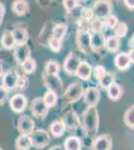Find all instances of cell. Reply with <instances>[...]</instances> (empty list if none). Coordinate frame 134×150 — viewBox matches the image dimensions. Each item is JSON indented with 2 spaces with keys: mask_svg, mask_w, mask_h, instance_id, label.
Here are the masks:
<instances>
[{
  "mask_svg": "<svg viewBox=\"0 0 134 150\" xmlns=\"http://www.w3.org/2000/svg\"><path fill=\"white\" fill-rule=\"evenodd\" d=\"M88 0H78V2H82V3H84V2H87Z\"/></svg>",
  "mask_w": 134,
  "mask_h": 150,
  "instance_id": "obj_47",
  "label": "cell"
},
{
  "mask_svg": "<svg viewBox=\"0 0 134 150\" xmlns=\"http://www.w3.org/2000/svg\"><path fill=\"white\" fill-rule=\"evenodd\" d=\"M49 150H64V148L61 146H53V147H51Z\"/></svg>",
  "mask_w": 134,
  "mask_h": 150,
  "instance_id": "obj_45",
  "label": "cell"
},
{
  "mask_svg": "<svg viewBox=\"0 0 134 150\" xmlns=\"http://www.w3.org/2000/svg\"><path fill=\"white\" fill-rule=\"evenodd\" d=\"M67 25L63 23H58L53 27L52 29V36H54L56 38H59V39H62L65 37L67 33Z\"/></svg>",
  "mask_w": 134,
  "mask_h": 150,
  "instance_id": "obj_27",
  "label": "cell"
},
{
  "mask_svg": "<svg viewBox=\"0 0 134 150\" xmlns=\"http://www.w3.org/2000/svg\"><path fill=\"white\" fill-rule=\"evenodd\" d=\"M127 31H128L127 24L124 22H119L117 24V26L114 28V33H115L114 36H116L117 38H123L127 34Z\"/></svg>",
  "mask_w": 134,
  "mask_h": 150,
  "instance_id": "obj_34",
  "label": "cell"
},
{
  "mask_svg": "<svg viewBox=\"0 0 134 150\" xmlns=\"http://www.w3.org/2000/svg\"><path fill=\"white\" fill-rule=\"evenodd\" d=\"M90 40H91V34L88 30L85 29H81L79 32L77 33V46H78L79 50L84 54H88L90 51Z\"/></svg>",
  "mask_w": 134,
  "mask_h": 150,
  "instance_id": "obj_9",
  "label": "cell"
},
{
  "mask_svg": "<svg viewBox=\"0 0 134 150\" xmlns=\"http://www.w3.org/2000/svg\"><path fill=\"white\" fill-rule=\"evenodd\" d=\"M98 83L102 88L107 90V88H108L112 83H114V75L110 73V72L106 71V73L98 80Z\"/></svg>",
  "mask_w": 134,
  "mask_h": 150,
  "instance_id": "obj_32",
  "label": "cell"
},
{
  "mask_svg": "<svg viewBox=\"0 0 134 150\" xmlns=\"http://www.w3.org/2000/svg\"><path fill=\"white\" fill-rule=\"evenodd\" d=\"M8 98V90L4 88L3 86H0V105H2Z\"/></svg>",
  "mask_w": 134,
  "mask_h": 150,
  "instance_id": "obj_41",
  "label": "cell"
},
{
  "mask_svg": "<svg viewBox=\"0 0 134 150\" xmlns=\"http://www.w3.org/2000/svg\"><path fill=\"white\" fill-rule=\"evenodd\" d=\"M31 146L32 143H31L30 135L21 134L15 141V148L17 150H28Z\"/></svg>",
  "mask_w": 134,
  "mask_h": 150,
  "instance_id": "obj_26",
  "label": "cell"
},
{
  "mask_svg": "<svg viewBox=\"0 0 134 150\" xmlns=\"http://www.w3.org/2000/svg\"><path fill=\"white\" fill-rule=\"evenodd\" d=\"M104 22L99 18H93L90 22V30L93 33L95 32H102V30L104 29Z\"/></svg>",
  "mask_w": 134,
  "mask_h": 150,
  "instance_id": "obj_35",
  "label": "cell"
},
{
  "mask_svg": "<svg viewBox=\"0 0 134 150\" xmlns=\"http://www.w3.org/2000/svg\"><path fill=\"white\" fill-rule=\"evenodd\" d=\"M112 138L108 134H101L96 136L92 142L91 150H111Z\"/></svg>",
  "mask_w": 134,
  "mask_h": 150,
  "instance_id": "obj_11",
  "label": "cell"
},
{
  "mask_svg": "<svg viewBox=\"0 0 134 150\" xmlns=\"http://www.w3.org/2000/svg\"><path fill=\"white\" fill-rule=\"evenodd\" d=\"M66 126H65L63 120H56L50 124V132L55 138H59L64 134Z\"/></svg>",
  "mask_w": 134,
  "mask_h": 150,
  "instance_id": "obj_22",
  "label": "cell"
},
{
  "mask_svg": "<svg viewBox=\"0 0 134 150\" xmlns=\"http://www.w3.org/2000/svg\"><path fill=\"white\" fill-rule=\"evenodd\" d=\"M81 139L76 136H69L64 141V150H81Z\"/></svg>",
  "mask_w": 134,
  "mask_h": 150,
  "instance_id": "obj_24",
  "label": "cell"
},
{
  "mask_svg": "<svg viewBox=\"0 0 134 150\" xmlns=\"http://www.w3.org/2000/svg\"><path fill=\"white\" fill-rule=\"evenodd\" d=\"M124 123L126 126L134 129V105H131L124 113Z\"/></svg>",
  "mask_w": 134,
  "mask_h": 150,
  "instance_id": "obj_29",
  "label": "cell"
},
{
  "mask_svg": "<svg viewBox=\"0 0 134 150\" xmlns=\"http://www.w3.org/2000/svg\"><path fill=\"white\" fill-rule=\"evenodd\" d=\"M65 126L69 130H75L76 128L79 127L80 121L77 117V115L75 114L74 111H69L65 114V118L63 119Z\"/></svg>",
  "mask_w": 134,
  "mask_h": 150,
  "instance_id": "obj_19",
  "label": "cell"
},
{
  "mask_svg": "<svg viewBox=\"0 0 134 150\" xmlns=\"http://www.w3.org/2000/svg\"><path fill=\"white\" fill-rule=\"evenodd\" d=\"M30 109H31V112H32V115L35 118L44 119L48 114V109H49V108H48L47 105L45 104L43 98L37 97V98L33 99Z\"/></svg>",
  "mask_w": 134,
  "mask_h": 150,
  "instance_id": "obj_6",
  "label": "cell"
},
{
  "mask_svg": "<svg viewBox=\"0 0 134 150\" xmlns=\"http://www.w3.org/2000/svg\"><path fill=\"white\" fill-rule=\"evenodd\" d=\"M36 60L34 59V58H28L27 60H26L24 63L21 65V67H22V70L24 71V73L26 74H32L35 72L36 70Z\"/></svg>",
  "mask_w": 134,
  "mask_h": 150,
  "instance_id": "obj_31",
  "label": "cell"
},
{
  "mask_svg": "<svg viewBox=\"0 0 134 150\" xmlns=\"http://www.w3.org/2000/svg\"><path fill=\"white\" fill-rule=\"evenodd\" d=\"M123 94V89L119 84H117L116 82L112 83L110 86L107 88V95H108L109 99L113 101H117L121 97H122Z\"/></svg>",
  "mask_w": 134,
  "mask_h": 150,
  "instance_id": "obj_21",
  "label": "cell"
},
{
  "mask_svg": "<svg viewBox=\"0 0 134 150\" xmlns=\"http://www.w3.org/2000/svg\"><path fill=\"white\" fill-rule=\"evenodd\" d=\"M83 99L84 102L88 107H96L100 100V91L96 87H87L83 90Z\"/></svg>",
  "mask_w": 134,
  "mask_h": 150,
  "instance_id": "obj_8",
  "label": "cell"
},
{
  "mask_svg": "<svg viewBox=\"0 0 134 150\" xmlns=\"http://www.w3.org/2000/svg\"><path fill=\"white\" fill-rule=\"evenodd\" d=\"M12 10L17 16H23L29 10V4L26 0H15L12 4Z\"/></svg>",
  "mask_w": 134,
  "mask_h": 150,
  "instance_id": "obj_20",
  "label": "cell"
},
{
  "mask_svg": "<svg viewBox=\"0 0 134 150\" xmlns=\"http://www.w3.org/2000/svg\"><path fill=\"white\" fill-rule=\"evenodd\" d=\"M92 10L96 18L105 19L112 12V4L110 0H97L93 4Z\"/></svg>",
  "mask_w": 134,
  "mask_h": 150,
  "instance_id": "obj_3",
  "label": "cell"
},
{
  "mask_svg": "<svg viewBox=\"0 0 134 150\" xmlns=\"http://www.w3.org/2000/svg\"><path fill=\"white\" fill-rule=\"evenodd\" d=\"M29 84V80L26 76H20L19 75L18 80H17V84H16V89H19V90H24V89L27 88Z\"/></svg>",
  "mask_w": 134,
  "mask_h": 150,
  "instance_id": "obj_38",
  "label": "cell"
},
{
  "mask_svg": "<svg viewBox=\"0 0 134 150\" xmlns=\"http://www.w3.org/2000/svg\"><path fill=\"white\" fill-rule=\"evenodd\" d=\"M14 40H15L16 45L27 44V41L29 38V33L27 29L24 27H16L12 30Z\"/></svg>",
  "mask_w": 134,
  "mask_h": 150,
  "instance_id": "obj_17",
  "label": "cell"
},
{
  "mask_svg": "<svg viewBox=\"0 0 134 150\" xmlns=\"http://www.w3.org/2000/svg\"><path fill=\"white\" fill-rule=\"evenodd\" d=\"M48 46L53 52H59L62 48V39L56 38L51 35L50 38L48 39Z\"/></svg>",
  "mask_w": 134,
  "mask_h": 150,
  "instance_id": "obj_33",
  "label": "cell"
},
{
  "mask_svg": "<svg viewBox=\"0 0 134 150\" xmlns=\"http://www.w3.org/2000/svg\"><path fill=\"white\" fill-rule=\"evenodd\" d=\"M82 95H83V88L79 82H74L70 84L63 93V96L68 103L77 102L82 97Z\"/></svg>",
  "mask_w": 134,
  "mask_h": 150,
  "instance_id": "obj_4",
  "label": "cell"
},
{
  "mask_svg": "<svg viewBox=\"0 0 134 150\" xmlns=\"http://www.w3.org/2000/svg\"><path fill=\"white\" fill-rule=\"evenodd\" d=\"M93 16H94V13H93V10H92V9L83 7L82 13H81V19H84V20H90Z\"/></svg>",
  "mask_w": 134,
  "mask_h": 150,
  "instance_id": "obj_40",
  "label": "cell"
},
{
  "mask_svg": "<svg viewBox=\"0 0 134 150\" xmlns=\"http://www.w3.org/2000/svg\"><path fill=\"white\" fill-rule=\"evenodd\" d=\"M60 71V66L56 60H49L45 64V71L44 73L49 75H58Z\"/></svg>",
  "mask_w": 134,
  "mask_h": 150,
  "instance_id": "obj_28",
  "label": "cell"
},
{
  "mask_svg": "<svg viewBox=\"0 0 134 150\" xmlns=\"http://www.w3.org/2000/svg\"><path fill=\"white\" fill-rule=\"evenodd\" d=\"M92 72H93L95 78H96L97 80H99V79L106 73V69H105V67L102 66V65H97V66H95L93 68Z\"/></svg>",
  "mask_w": 134,
  "mask_h": 150,
  "instance_id": "obj_39",
  "label": "cell"
},
{
  "mask_svg": "<svg viewBox=\"0 0 134 150\" xmlns=\"http://www.w3.org/2000/svg\"><path fill=\"white\" fill-rule=\"evenodd\" d=\"M129 45H130L131 48H134V33H133L132 37L130 38V41H129Z\"/></svg>",
  "mask_w": 134,
  "mask_h": 150,
  "instance_id": "obj_44",
  "label": "cell"
},
{
  "mask_svg": "<svg viewBox=\"0 0 134 150\" xmlns=\"http://www.w3.org/2000/svg\"><path fill=\"white\" fill-rule=\"evenodd\" d=\"M43 100H44L45 104L47 105L48 108H51V107H54L57 103V100H58V95L54 92L50 90H47V92L45 93L44 97H43Z\"/></svg>",
  "mask_w": 134,
  "mask_h": 150,
  "instance_id": "obj_30",
  "label": "cell"
},
{
  "mask_svg": "<svg viewBox=\"0 0 134 150\" xmlns=\"http://www.w3.org/2000/svg\"><path fill=\"white\" fill-rule=\"evenodd\" d=\"M43 81L47 88V90H50L52 92L58 94H61L63 91L62 81L59 78L58 75H49L43 73Z\"/></svg>",
  "mask_w": 134,
  "mask_h": 150,
  "instance_id": "obj_5",
  "label": "cell"
},
{
  "mask_svg": "<svg viewBox=\"0 0 134 150\" xmlns=\"http://www.w3.org/2000/svg\"><path fill=\"white\" fill-rule=\"evenodd\" d=\"M127 54L129 56V59H130L131 63H134V48H131Z\"/></svg>",
  "mask_w": 134,
  "mask_h": 150,
  "instance_id": "obj_43",
  "label": "cell"
},
{
  "mask_svg": "<svg viewBox=\"0 0 134 150\" xmlns=\"http://www.w3.org/2000/svg\"><path fill=\"white\" fill-rule=\"evenodd\" d=\"M78 0H63V5L68 13H70L72 10H74L78 6Z\"/></svg>",
  "mask_w": 134,
  "mask_h": 150,
  "instance_id": "obj_37",
  "label": "cell"
},
{
  "mask_svg": "<svg viewBox=\"0 0 134 150\" xmlns=\"http://www.w3.org/2000/svg\"><path fill=\"white\" fill-rule=\"evenodd\" d=\"M35 123L32 120V118L28 115H22L19 117L17 122V130L20 134L30 135L34 131Z\"/></svg>",
  "mask_w": 134,
  "mask_h": 150,
  "instance_id": "obj_10",
  "label": "cell"
},
{
  "mask_svg": "<svg viewBox=\"0 0 134 150\" xmlns=\"http://www.w3.org/2000/svg\"><path fill=\"white\" fill-rule=\"evenodd\" d=\"M3 75V67H2V64L0 63V77Z\"/></svg>",
  "mask_w": 134,
  "mask_h": 150,
  "instance_id": "obj_46",
  "label": "cell"
},
{
  "mask_svg": "<svg viewBox=\"0 0 134 150\" xmlns=\"http://www.w3.org/2000/svg\"><path fill=\"white\" fill-rule=\"evenodd\" d=\"M104 42H105V37H104L103 32L92 33L91 40H90V48L93 51L98 52L102 48H104Z\"/></svg>",
  "mask_w": 134,
  "mask_h": 150,
  "instance_id": "obj_15",
  "label": "cell"
},
{
  "mask_svg": "<svg viewBox=\"0 0 134 150\" xmlns=\"http://www.w3.org/2000/svg\"><path fill=\"white\" fill-rule=\"evenodd\" d=\"M103 22H104V26L109 29H114L117 26V24L119 23L118 18L116 17L115 15L113 14H110L109 16H107L105 19H103Z\"/></svg>",
  "mask_w": 134,
  "mask_h": 150,
  "instance_id": "obj_36",
  "label": "cell"
},
{
  "mask_svg": "<svg viewBox=\"0 0 134 150\" xmlns=\"http://www.w3.org/2000/svg\"><path fill=\"white\" fill-rule=\"evenodd\" d=\"M19 75L16 71L13 69H10L6 71L5 73L2 75V86L7 90H12L16 88L17 80H18Z\"/></svg>",
  "mask_w": 134,
  "mask_h": 150,
  "instance_id": "obj_12",
  "label": "cell"
},
{
  "mask_svg": "<svg viewBox=\"0 0 134 150\" xmlns=\"http://www.w3.org/2000/svg\"><path fill=\"white\" fill-rule=\"evenodd\" d=\"M10 107L16 113H21L27 107V98L23 94H15L10 99Z\"/></svg>",
  "mask_w": 134,
  "mask_h": 150,
  "instance_id": "obj_14",
  "label": "cell"
},
{
  "mask_svg": "<svg viewBox=\"0 0 134 150\" xmlns=\"http://www.w3.org/2000/svg\"><path fill=\"white\" fill-rule=\"evenodd\" d=\"M81 125L87 136L96 135L99 126V116L96 107H87L82 114Z\"/></svg>",
  "mask_w": 134,
  "mask_h": 150,
  "instance_id": "obj_1",
  "label": "cell"
},
{
  "mask_svg": "<svg viewBox=\"0 0 134 150\" xmlns=\"http://www.w3.org/2000/svg\"><path fill=\"white\" fill-rule=\"evenodd\" d=\"M104 48L109 52H117L120 48V40L116 36H108L105 38Z\"/></svg>",
  "mask_w": 134,
  "mask_h": 150,
  "instance_id": "obj_25",
  "label": "cell"
},
{
  "mask_svg": "<svg viewBox=\"0 0 134 150\" xmlns=\"http://www.w3.org/2000/svg\"><path fill=\"white\" fill-rule=\"evenodd\" d=\"M124 4L130 10H134V0H124Z\"/></svg>",
  "mask_w": 134,
  "mask_h": 150,
  "instance_id": "obj_42",
  "label": "cell"
},
{
  "mask_svg": "<svg viewBox=\"0 0 134 150\" xmlns=\"http://www.w3.org/2000/svg\"><path fill=\"white\" fill-rule=\"evenodd\" d=\"M114 63H115V66L117 67L119 70H124L128 69L130 67L131 61L129 59V56L126 52H121L118 53L115 56V59H114Z\"/></svg>",
  "mask_w": 134,
  "mask_h": 150,
  "instance_id": "obj_18",
  "label": "cell"
},
{
  "mask_svg": "<svg viewBox=\"0 0 134 150\" xmlns=\"http://www.w3.org/2000/svg\"><path fill=\"white\" fill-rule=\"evenodd\" d=\"M30 47L27 44L16 45L14 49V59L19 65H22L28 58H30Z\"/></svg>",
  "mask_w": 134,
  "mask_h": 150,
  "instance_id": "obj_13",
  "label": "cell"
},
{
  "mask_svg": "<svg viewBox=\"0 0 134 150\" xmlns=\"http://www.w3.org/2000/svg\"><path fill=\"white\" fill-rule=\"evenodd\" d=\"M81 62L79 56L75 53H69L67 55L66 58L64 59V62H63V68H64L65 72L69 75H75L77 69H78V66Z\"/></svg>",
  "mask_w": 134,
  "mask_h": 150,
  "instance_id": "obj_7",
  "label": "cell"
},
{
  "mask_svg": "<svg viewBox=\"0 0 134 150\" xmlns=\"http://www.w3.org/2000/svg\"><path fill=\"white\" fill-rule=\"evenodd\" d=\"M92 70H93V68H92L91 65H90L88 62L81 61L75 75H76L78 78L81 79V80L87 81V80H89L90 77H91Z\"/></svg>",
  "mask_w": 134,
  "mask_h": 150,
  "instance_id": "obj_16",
  "label": "cell"
},
{
  "mask_svg": "<svg viewBox=\"0 0 134 150\" xmlns=\"http://www.w3.org/2000/svg\"><path fill=\"white\" fill-rule=\"evenodd\" d=\"M1 45L3 48H5L7 50H11L13 48H15L16 43L14 40L13 34H12V31H4L3 34L1 37Z\"/></svg>",
  "mask_w": 134,
  "mask_h": 150,
  "instance_id": "obj_23",
  "label": "cell"
},
{
  "mask_svg": "<svg viewBox=\"0 0 134 150\" xmlns=\"http://www.w3.org/2000/svg\"><path fill=\"white\" fill-rule=\"evenodd\" d=\"M31 138V143L32 146L35 148H44V147L48 146V144L50 143V136L48 134L47 131L43 129H37L30 134Z\"/></svg>",
  "mask_w": 134,
  "mask_h": 150,
  "instance_id": "obj_2",
  "label": "cell"
}]
</instances>
